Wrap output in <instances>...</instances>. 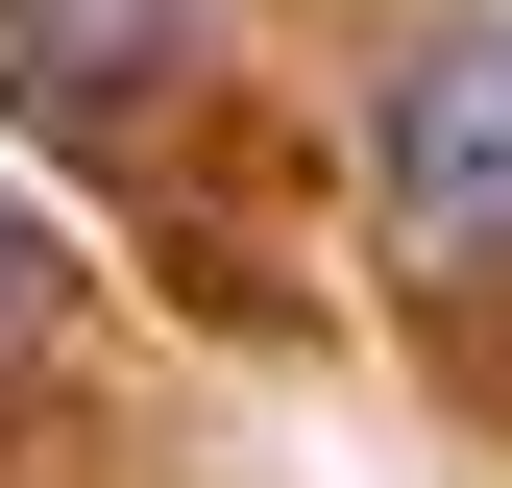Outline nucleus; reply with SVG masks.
Returning a JSON list of instances; mask_svg holds the SVG:
<instances>
[{"label": "nucleus", "mask_w": 512, "mask_h": 488, "mask_svg": "<svg viewBox=\"0 0 512 488\" xmlns=\"http://www.w3.org/2000/svg\"><path fill=\"white\" fill-rule=\"evenodd\" d=\"M391 244L415 269H512V25H439L391 74Z\"/></svg>", "instance_id": "1"}, {"label": "nucleus", "mask_w": 512, "mask_h": 488, "mask_svg": "<svg viewBox=\"0 0 512 488\" xmlns=\"http://www.w3.org/2000/svg\"><path fill=\"white\" fill-rule=\"evenodd\" d=\"M0 49H25L49 122H122V98H147V25H122V0H0Z\"/></svg>", "instance_id": "2"}, {"label": "nucleus", "mask_w": 512, "mask_h": 488, "mask_svg": "<svg viewBox=\"0 0 512 488\" xmlns=\"http://www.w3.org/2000/svg\"><path fill=\"white\" fill-rule=\"evenodd\" d=\"M25 293H49V244H25V196H0V342H25Z\"/></svg>", "instance_id": "3"}]
</instances>
